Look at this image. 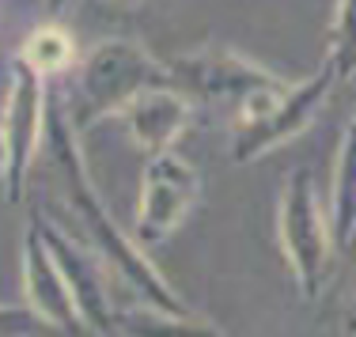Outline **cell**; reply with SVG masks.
Masks as SVG:
<instances>
[{
	"instance_id": "5b68a950",
	"label": "cell",
	"mask_w": 356,
	"mask_h": 337,
	"mask_svg": "<svg viewBox=\"0 0 356 337\" xmlns=\"http://www.w3.org/2000/svg\"><path fill=\"white\" fill-rule=\"evenodd\" d=\"M167 76H171V88H178L190 103H247L258 91H273L284 88V76L261 69L258 61H250L247 54L232 46H201L190 54H178L175 61H167Z\"/></svg>"
},
{
	"instance_id": "9c48e42d",
	"label": "cell",
	"mask_w": 356,
	"mask_h": 337,
	"mask_svg": "<svg viewBox=\"0 0 356 337\" xmlns=\"http://www.w3.org/2000/svg\"><path fill=\"white\" fill-rule=\"evenodd\" d=\"M19 281H23V303H27L54 334H83L80 330V315H76V303L69 296V284H65L61 269H57L54 254H49L35 216H31V224L23 227Z\"/></svg>"
},
{
	"instance_id": "3957f363",
	"label": "cell",
	"mask_w": 356,
	"mask_h": 337,
	"mask_svg": "<svg viewBox=\"0 0 356 337\" xmlns=\"http://www.w3.org/2000/svg\"><path fill=\"white\" fill-rule=\"evenodd\" d=\"M334 88H337L334 72L322 65L307 80L284 83V88H273V91H258L247 103H239L235 106V129H232V159L235 163H254L266 151L300 137L318 117L326 99L334 95Z\"/></svg>"
},
{
	"instance_id": "4fadbf2b",
	"label": "cell",
	"mask_w": 356,
	"mask_h": 337,
	"mask_svg": "<svg viewBox=\"0 0 356 337\" xmlns=\"http://www.w3.org/2000/svg\"><path fill=\"white\" fill-rule=\"evenodd\" d=\"M19 61L27 65V69H35L42 80H49V76H61L76 65V42L61 23L49 19V23H42V27H35L27 38H23Z\"/></svg>"
},
{
	"instance_id": "8fae6325",
	"label": "cell",
	"mask_w": 356,
	"mask_h": 337,
	"mask_svg": "<svg viewBox=\"0 0 356 337\" xmlns=\"http://www.w3.org/2000/svg\"><path fill=\"white\" fill-rule=\"evenodd\" d=\"M326 220L334 247L345 250L356 235V110L345 122L341 133V148L334 159V174H330V190H326Z\"/></svg>"
},
{
	"instance_id": "2e32d148",
	"label": "cell",
	"mask_w": 356,
	"mask_h": 337,
	"mask_svg": "<svg viewBox=\"0 0 356 337\" xmlns=\"http://www.w3.org/2000/svg\"><path fill=\"white\" fill-rule=\"evenodd\" d=\"M341 337H356V281H353L349 299H345V311H341Z\"/></svg>"
},
{
	"instance_id": "ba28073f",
	"label": "cell",
	"mask_w": 356,
	"mask_h": 337,
	"mask_svg": "<svg viewBox=\"0 0 356 337\" xmlns=\"http://www.w3.org/2000/svg\"><path fill=\"white\" fill-rule=\"evenodd\" d=\"M46 239L49 254H54L57 269H61L65 284H69V296L76 303V315H80V330L106 337L114 334V299H110V269L103 265V258L80 243L76 235H69L61 224L46 220L42 213H31Z\"/></svg>"
},
{
	"instance_id": "7c38bea8",
	"label": "cell",
	"mask_w": 356,
	"mask_h": 337,
	"mask_svg": "<svg viewBox=\"0 0 356 337\" xmlns=\"http://www.w3.org/2000/svg\"><path fill=\"white\" fill-rule=\"evenodd\" d=\"M118 337H227L216 322L193 315V311H163L140 303V307L114 311Z\"/></svg>"
},
{
	"instance_id": "6da1fadb",
	"label": "cell",
	"mask_w": 356,
	"mask_h": 337,
	"mask_svg": "<svg viewBox=\"0 0 356 337\" xmlns=\"http://www.w3.org/2000/svg\"><path fill=\"white\" fill-rule=\"evenodd\" d=\"M42 148L49 151L57 174H61V186H65V201H69L72 216L80 220L83 235H88V247L103 258V265L110 269L118 284L133 292L140 303H152V307H163V311H190L178 292L171 288L163 273L152 265V258L144 254V247L133 235H125L118 220L110 216V208L103 205L95 182L88 174V163H83V148H80V133H76L69 110L49 99L46 103V137H42Z\"/></svg>"
},
{
	"instance_id": "7a4b0ae2",
	"label": "cell",
	"mask_w": 356,
	"mask_h": 337,
	"mask_svg": "<svg viewBox=\"0 0 356 337\" xmlns=\"http://www.w3.org/2000/svg\"><path fill=\"white\" fill-rule=\"evenodd\" d=\"M72 76H76V95H72L69 117L76 133L99 125L103 117L122 114L140 91L171 83L167 65L148 46H140L133 38H106L99 46H91L72 65Z\"/></svg>"
},
{
	"instance_id": "30bf717a",
	"label": "cell",
	"mask_w": 356,
	"mask_h": 337,
	"mask_svg": "<svg viewBox=\"0 0 356 337\" xmlns=\"http://www.w3.org/2000/svg\"><path fill=\"white\" fill-rule=\"evenodd\" d=\"M118 117L125 122V133H129L133 145L152 156V151L175 148V140L190 129L193 103L171 83H159V88L140 91Z\"/></svg>"
},
{
	"instance_id": "52a82bcc",
	"label": "cell",
	"mask_w": 356,
	"mask_h": 337,
	"mask_svg": "<svg viewBox=\"0 0 356 337\" xmlns=\"http://www.w3.org/2000/svg\"><path fill=\"white\" fill-rule=\"evenodd\" d=\"M46 103H49L46 80L15 57L8 99H4V106H0V129H4V140H8L4 197L12 201V205L23 201L31 167H35V159L42 151V137H46Z\"/></svg>"
},
{
	"instance_id": "9a60e30c",
	"label": "cell",
	"mask_w": 356,
	"mask_h": 337,
	"mask_svg": "<svg viewBox=\"0 0 356 337\" xmlns=\"http://www.w3.org/2000/svg\"><path fill=\"white\" fill-rule=\"evenodd\" d=\"M46 322L35 315V311L23 303V307H12V303H0V337H49Z\"/></svg>"
},
{
	"instance_id": "277c9868",
	"label": "cell",
	"mask_w": 356,
	"mask_h": 337,
	"mask_svg": "<svg viewBox=\"0 0 356 337\" xmlns=\"http://www.w3.org/2000/svg\"><path fill=\"white\" fill-rule=\"evenodd\" d=\"M277 243H281V254L300 296L315 303L330 281L337 247L334 235H330L326 205L318 197L315 174L307 167H300L284 179L281 205H277Z\"/></svg>"
},
{
	"instance_id": "e0dca14e",
	"label": "cell",
	"mask_w": 356,
	"mask_h": 337,
	"mask_svg": "<svg viewBox=\"0 0 356 337\" xmlns=\"http://www.w3.org/2000/svg\"><path fill=\"white\" fill-rule=\"evenodd\" d=\"M8 179V140H4V129H0V182Z\"/></svg>"
},
{
	"instance_id": "ac0fdd59",
	"label": "cell",
	"mask_w": 356,
	"mask_h": 337,
	"mask_svg": "<svg viewBox=\"0 0 356 337\" xmlns=\"http://www.w3.org/2000/svg\"><path fill=\"white\" fill-rule=\"evenodd\" d=\"M42 4H46V12H49V15H61L65 8L72 4V0H42Z\"/></svg>"
},
{
	"instance_id": "8992f818",
	"label": "cell",
	"mask_w": 356,
	"mask_h": 337,
	"mask_svg": "<svg viewBox=\"0 0 356 337\" xmlns=\"http://www.w3.org/2000/svg\"><path fill=\"white\" fill-rule=\"evenodd\" d=\"M201 201V179L186 156L175 148L152 151L140 171V197H137V220H133V239L140 247H159L171 239L178 224L193 213Z\"/></svg>"
},
{
	"instance_id": "5bb4252c",
	"label": "cell",
	"mask_w": 356,
	"mask_h": 337,
	"mask_svg": "<svg viewBox=\"0 0 356 337\" xmlns=\"http://www.w3.org/2000/svg\"><path fill=\"white\" fill-rule=\"evenodd\" d=\"M326 69L337 83L356 76V0H337L326 35Z\"/></svg>"
}]
</instances>
